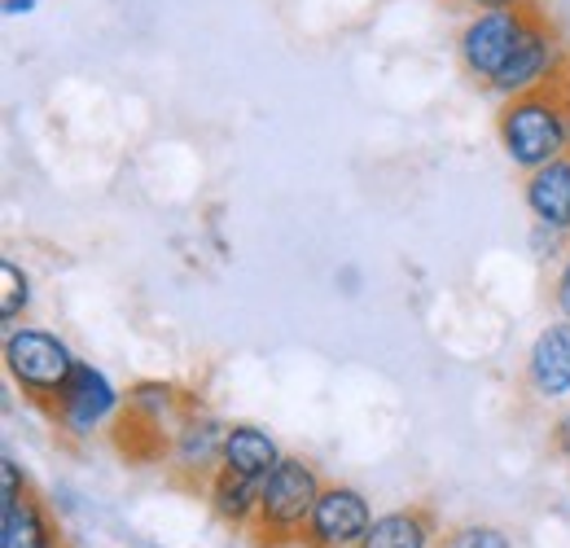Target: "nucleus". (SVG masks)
<instances>
[{
  "label": "nucleus",
  "instance_id": "f257e3e1",
  "mask_svg": "<svg viewBox=\"0 0 570 548\" xmlns=\"http://www.w3.org/2000/svg\"><path fill=\"white\" fill-rule=\"evenodd\" d=\"M497 137L504 158L527 176L549 158L570 154V75L509 97L497 115Z\"/></svg>",
  "mask_w": 570,
  "mask_h": 548
},
{
  "label": "nucleus",
  "instance_id": "f03ea898",
  "mask_svg": "<svg viewBox=\"0 0 570 548\" xmlns=\"http://www.w3.org/2000/svg\"><path fill=\"white\" fill-rule=\"evenodd\" d=\"M321 491H325V479H321V470H316L312 461H303V457H282V466L264 479L255 522L246 527L250 545L255 548L303 545V531H307V518H312Z\"/></svg>",
  "mask_w": 570,
  "mask_h": 548
},
{
  "label": "nucleus",
  "instance_id": "7ed1b4c3",
  "mask_svg": "<svg viewBox=\"0 0 570 548\" xmlns=\"http://www.w3.org/2000/svg\"><path fill=\"white\" fill-rule=\"evenodd\" d=\"M79 355H75L67 339H58L53 330L40 325H9L4 334V373L9 382L22 391V400L45 417L62 400V391L71 386Z\"/></svg>",
  "mask_w": 570,
  "mask_h": 548
},
{
  "label": "nucleus",
  "instance_id": "20e7f679",
  "mask_svg": "<svg viewBox=\"0 0 570 548\" xmlns=\"http://www.w3.org/2000/svg\"><path fill=\"white\" fill-rule=\"evenodd\" d=\"M540 4H522V9H479L461 22L456 31V62L461 70L479 84L492 88L500 70L513 62V53L522 49L531 22H535Z\"/></svg>",
  "mask_w": 570,
  "mask_h": 548
},
{
  "label": "nucleus",
  "instance_id": "39448f33",
  "mask_svg": "<svg viewBox=\"0 0 570 548\" xmlns=\"http://www.w3.org/2000/svg\"><path fill=\"white\" fill-rule=\"evenodd\" d=\"M224 439H228V425L215 412H189L167 443V457H163L167 479L185 491H207L212 474L224 466Z\"/></svg>",
  "mask_w": 570,
  "mask_h": 548
},
{
  "label": "nucleus",
  "instance_id": "423d86ee",
  "mask_svg": "<svg viewBox=\"0 0 570 548\" xmlns=\"http://www.w3.org/2000/svg\"><path fill=\"white\" fill-rule=\"evenodd\" d=\"M562 75H570V53L567 45H562V36H558V27L549 22V13L540 9L535 22H531V31H527V40H522V49L513 53L509 67L500 70V79L488 92H497V97L509 101V97H522L531 88H544V84H553Z\"/></svg>",
  "mask_w": 570,
  "mask_h": 548
},
{
  "label": "nucleus",
  "instance_id": "0eeeda50",
  "mask_svg": "<svg viewBox=\"0 0 570 548\" xmlns=\"http://www.w3.org/2000/svg\"><path fill=\"white\" fill-rule=\"evenodd\" d=\"M119 409H124V395L115 391V382H110L97 364L79 360L71 386H67L62 400L53 404L49 421H53V430L67 434V439H88V434H97L106 421H115Z\"/></svg>",
  "mask_w": 570,
  "mask_h": 548
},
{
  "label": "nucleus",
  "instance_id": "6e6552de",
  "mask_svg": "<svg viewBox=\"0 0 570 548\" xmlns=\"http://www.w3.org/2000/svg\"><path fill=\"white\" fill-rule=\"evenodd\" d=\"M368 522H373V509H368L364 491L347 487V482H325L298 548H360Z\"/></svg>",
  "mask_w": 570,
  "mask_h": 548
},
{
  "label": "nucleus",
  "instance_id": "1a4fd4ad",
  "mask_svg": "<svg viewBox=\"0 0 570 548\" xmlns=\"http://www.w3.org/2000/svg\"><path fill=\"white\" fill-rule=\"evenodd\" d=\"M527 391L540 404H562L570 400V321H553L535 334L527 351Z\"/></svg>",
  "mask_w": 570,
  "mask_h": 548
},
{
  "label": "nucleus",
  "instance_id": "9d476101",
  "mask_svg": "<svg viewBox=\"0 0 570 548\" xmlns=\"http://www.w3.org/2000/svg\"><path fill=\"white\" fill-rule=\"evenodd\" d=\"M522 203L540 228L570 237V154L522 176Z\"/></svg>",
  "mask_w": 570,
  "mask_h": 548
},
{
  "label": "nucleus",
  "instance_id": "9b49d317",
  "mask_svg": "<svg viewBox=\"0 0 570 548\" xmlns=\"http://www.w3.org/2000/svg\"><path fill=\"white\" fill-rule=\"evenodd\" d=\"M439 545V518L430 505H400L386 513H373L360 548H434Z\"/></svg>",
  "mask_w": 570,
  "mask_h": 548
},
{
  "label": "nucleus",
  "instance_id": "f8f14e48",
  "mask_svg": "<svg viewBox=\"0 0 570 548\" xmlns=\"http://www.w3.org/2000/svg\"><path fill=\"white\" fill-rule=\"evenodd\" d=\"M0 548H62V531L40 500V491H22L13 505L0 513Z\"/></svg>",
  "mask_w": 570,
  "mask_h": 548
},
{
  "label": "nucleus",
  "instance_id": "ddd939ff",
  "mask_svg": "<svg viewBox=\"0 0 570 548\" xmlns=\"http://www.w3.org/2000/svg\"><path fill=\"white\" fill-rule=\"evenodd\" d=\"M259 491H264V479H246V474H237V470L219 466L203 496H207L212 513L224 522V527L246 531V527L255 522V513H259Z\"/></svg>",
  "mask_w": 570,
  "mask_h": 548
},
{
  "label": "nucleus",
  "instance_id": "4468645a",
  "mask_svg": "<svg viewBox=\"0 0 570 548\" xmlns=\"http://www.w3.org/2000/svg\"><path fill=\"white\" fill-rule=\"evenodd\" d=\"M282 448L268 430L250 425V421H237L228 425V439H224V466L246 474V479H268L277 466H282Z\"/></svg>",
  "mask_w": 570,
  "mask_h": 548
},
{
  "label": "nucleus",
  "instance_id": "2eb2a0df",
  "mask_svg": "<svg viewBox=\"0 0 570 548\" xmlns=\"http://www.w3.org/2000/svg\"><path fill=\"white\" fill-rule=\"evenodd\" d=\"M27 307H31V273L22 264L4 260L0 264V321L13 325L18 316H27Z\"/></svg>",
  "mask_w": 570,
  "mask_h": 548
},
{
  "label": "nucleus",
  "instance_id": "dca6fc26",
  "mask_svg": "<svg viewBox=\"0 0 570 548\" xmlns=\"http://www.w3.org/2000/svg\"><path fill=\"white\" fill-rule=\"evenodd\" d=\"M439 548H513V540L500 531V527H488V522H465V527H452Z\"/></svg>",
  "mask_w": 570,
  "mask_h": 548
},
{
  "label": "nucleus",
  "instance_id": "f3484780",
  "mask_svg": "<svg viewBox=\"0 0 570 548\" xmlns=\"http://www.w3.org/2000/svg\"><path fill=\"white\" fill-rule=\"evenodd\" d=\"M0 474H4V487H0V509H4V505H13L31 482H27V474L18 470V461H13V457H4V461H0Z\"/></svg>",
  "mask_w": 570,
  "mask_h": 548
},
{
  "label": "nucleus",
  "instance_id": "a211bd4d",
  "mask_svg": "<svg viewBox=\"0 0 570 548\" xmlns=\"http://www.w3.org/2000/svg\"><path fill=\"white\" fill-rule=\"evenodd\" d=\"M553 307H558L562 321H570V251L567 260H562V268H558V276H553Z\"/></svg>",
  "mask_w": 570,
  "mask_h": 548
},
{
  "label": "nucleus",
  "instance_id": "6ab92c4d",
  "mask_svg": "<svg viewBox=\"0 0 570 548\" xmlns=\"http://www.w3.org/2000/svg\"><path fill=\"white\" fill-rule=\"evenodd\" d=\"M456 4H465L470 13H479V9H522V4H535V0H456Z\"/></svg>",
  "mask_w": 570,
  "mask_h": 548
},
{
  "label": "nucleus",
  "instance_id": "aec40b11",
  "mask_svg": "<svg viewBox=\"0 0 570 548\" xmlns=\"http://www.w3.org/2000/svg\"><path fill=\"white\" fill-rule=\"evenodd\" d=\"M40 9V0H4V13L9 18H22V13H36Z\"/></svg>",
  "mask_w": 570,
  "mask_h": 548
},
{
  "label": "nucleus",
  "instance_id": "412c9836",
  "mask_svg": "<svg viewBox=\"0 0 570 548\" xmlns=\"http://www.w3.org/2000/svg\"><path fill=\"white\" fill-rule=\"evenodd\" d=\"M553 443H558V448H562V452L570 457V412L562 417V421H558V425H553Z\"/></svg>",
  "mask_w": 570,
  "mask_h": 548
}]
</instances>
